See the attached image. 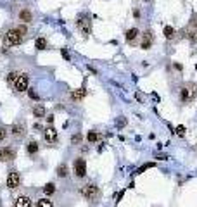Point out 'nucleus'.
Wrapping results in <instances>:
<instances>
[{"label":"nucleus","mask_w":197,"mask_h":207,"mask_svg":"<svg viewBox=\"0 0 197 207\" xmlns=\"http://www.w3.org/2000/svg\"><path fill=\"white\" fill-rule=\"evenodd\" d=\"M73 173L76 178H85L86 176V162L83 157H76L73 162Z\"/></svg>","instance_id":"obj_6"},{"label":"nucleus","mask_w":197,"mask_h":207,"mask_svg":"<svg viewBox=\"0 0 197 207\" xmlns=\"http://www.w3.org/2000/svg\"><path fill=\"white\" fill-rule=\"evenodd\" d=\"M80 195L83 197L85 200L97 202L100 198V188H99L95 183H85V185L80 188Z\"/></svg>","instance_id":"obj_2"},{"label":"nucleus","mask_w":197,"mask_h":207,"mask_svg":"<svg viewBox=\"0 0 197 207\" xmlns=\"http://www.w3.org/2000/svg\"><path fill=\"white\" fill-rule=\"evenodd\" d=\"M23 43V35L17 31L16 28H12L9 31L4 35V48H9V47H17Z\"/></svg>","instance_id":"obj_3"},{"label":"nucleus","mask_w":197,"mask_h":207,"mask_svg":"<svg viewBox=\"0 0 197 207\" xmlns=\"http://www.w3.org/2000/svg\"><path fill=\"white\" fill-rule=\"evenodd\" d=\"M28 97L31 98V100H40V97H38V93L35 91V88H28Z\"/></svg>","instance_id":"obj_25"},{"label":"nucleus","mask_w":197,"mask_h":207,"mask_svg":"<svg viewBox=\"0 0 197 207\" xmlns=\"http://www.w3.org/2000/svg\"><path fill=\"white\" fill-rule=\"evenodd\" d=\"M7 135H9V129L5 126H0V142H4L7 138Z\"/></svg>","instance_id":"obj_27"},{"label":"nucleus","mask_w":197,"mask_h":207,"mask_svg":"<svg viewBox=\"0 0 197 207\" xmlns=\"http://www.w3.org/2000/svg\"><path fill=\"white\" fill-rule=\"evenodd\" d=\"M55 174H57L59 178H68V176H69L68 164H66V162H61V164L57 166V169H55Z\"/></svg>","instance_id":"obj_18"},{"label":"nucleus","mask_w":197,"mask_h":207,"mask_svg":"<svg viewBox=\"0 0 197 207\" xmlns=\"http://www.w3.org/2000/svg\"><path fill=\"white\" fill-rule=\"evenodd\" d=\"M33 116L37 117V119H45V116H47V109H45L42 104H37V105L33 107Z\"/></svg>","instance_id":"obj_15"},{"label":"nucleus","mask_w":197,"mask_h":207,"mask_svg":"<svg viewBox=\"0 0 197 207\" xmlns=\"http://www.w3.org/2000/svg\"><path fill=\"white\" fill-rule=\"evenodd\" d=\"M149 167H154V162H149V164H144L142 167L139 169V173H144L145 169H149Z\"/></svg>","instance_id":"obj_32"},{"label":"nucleus","mask_w":197,"mask_h":207,"mask_svg":"<svg viewBox=\"0 0 197 207\" xmlns=\"http://www.w3.org/2000/svg\"><path fill=\"white\" fill-rule=\"evenodd\" d=\"M81 138H83V136H81V133H75V135L71 136V143H73V145L80 143V142H81Z\"/></svg>","instance_id":"obj_28"},{"label":"nucleus","mask_w":197,"mask_h":207,"mask_svg":"<svg viewBox=\"0 0 197 207\" xmlns=\"http://www.w3.org/2000/svg\"><path fill=\"white\" fill-rule=\"evenodd\" d=\"M145 2H149V0H145Z\"/></svg>","instance_id":"obj_36"},{"label":"nucleus","mask_w":197,"mask_h":207,"mask_svg":"<svg viewBox=\"0 0 197 207\" xmlns=\"http://www.w3.org/2000/svg\"><path fill=\"white\" fill-rule=\"evenodd\" d=\"M16 159V150L12 147H0V162H9Z\"/></svg>","instance_id":"obj_10"},{"label":"nucleus","mask_w":197,"mask_h":207,"mask_svg":"<svg viewBox=\"0 0 197 207\" xmlns=\"http://www.w3.org/2000/svg\"><path fill=\"white\" fill-rule=\"evenodd\" d=\"M175 133L178 135V136H183V135H185V126H181V124H180V126H176Z\"/></svg>","instance_id":"obj_29"},{"label":"nucleus","mask_w":197,"mask_h":207,"mask_svg":"<svg viewBox=\"0 0 197 207\" xmlns=\"http://www.w3.org/2000/svg\"><path fill=\"white\" fill-rule=\"evenodd\" d=\"M195 97H197V85H194V83H185V85L180 86L178 98H180L181 104H190Z\"/></svg>","instance_id":"obj_1"},{"label":"nucleus","mask_w":197,"mask_h":207,"mask_svg":"<svg viewBox=\"0 0 197 207\" xmlns=\"http://www.w3.org/2000/svg\"><path fill=\"white\" fill-rule=\"evenodd\" d=\"M35 48H37V50H45V48H47V38L38 36L37 40H35Z\"/></svg>","instance_id":"obj_19"},{"label":"nucleus","mask_w":197,"mask_h":207,"mask_svg":"<svg viewBox=\"0 0 197 207\" xmlns=\"http://www.w3.org/2000/svg\"><path fill=\"white\" fill-rule=\"evenodd\" d=\"M86 95V90H85V86H81V88H76V90L71 91V100H75V102H80L83 97Z\"/></svg>","instance_id":"obj_17"},{"label":"nucleus","mask_w":197,"mask_h":207,"mask_svg":"<svg viewBox=\"0 0 197 207\" xmlns=\"http://www.w3.org/2000/svg\"><path fill=\"white\" fill-rule=\"evenodd\" d=\"M5 185H7V188H9V190H16L17 186L21 185V174H19L16 169L9 171L7 180H5Z\"/></svg>","instance_id":"obj_7"},{"label":"nucleus","mask_w":197,"mask_h":207,"mask_svg":"<svg viewBox=\"0 0 197 207\" xmlns=\"http://www.w3.org/2000/svg\"><path fill=\"white\" fill-rule=\"evenodd\" d=\"M17 17H19V21H23L24 24H28V22L33 21V12L30 11V9H26V7H23L21 11L17 12Z\"/></svg>","instance_id":"obj_13"},{"label":"nucleus","mask_w":197,"mask_h":207,"mask_svg":"<svg viewBox=\"0 0 197 207\" xmlns=\"http://www.w3.org/2000/svg\"><path fill=\"white\" fill-rule=\"evenodd\" d=\"M14 90L19 91V93H23V91H28V88H30V74H26V73H21V74L17 76V80L14 81Z\"/></svg>","instance_id":"obj_5"},{"label":"nucleus","mask_w":197,"mask_h":207,"mask_svg":"<svg viewBox=\"0 0 197 207\" xmlns=\"http://www.w3.org/2000/svg\"><path fill=\"white\" fill-rule=\"evenodd\" d=\"M45 121H47L48 124H52V122H54V116H52V114H47V116H45Z\"/></svg>","instance_id":"obj_33"},{"label":"nucleus","mask_w":197,"mask_h":207,"mask_svg":"<svg viewBox=\"0 0 197 207\" xmlns=\"http://www.w3.org/2000/svg\"><path fill=\"white\" fill-rule=\"evenodd\" d=\"M163 35H164L166 40H173V38H175V35H176V31H175V28H173V26H164Z\"/></svg>","instance_id":"obj_20"},{"label":"nucleus","mask_w":197,"mask_h":207,"mask_svg":"<svg viewBox=\"0 0 197 207\" xmlns=\"http://www.w3.org/2000/svg\"><path fill=\"white\" fill-rule=\"evenodd\" d=\"M37 207H54V202L48 197H45V198H40L37 202Z\"/></svg>","instance_id":"obj_23"},{"label":"nucleus","mask_w":197,"mask_h":207,"mask_svg":"<svg viewBox=\"0 0 197 207\" xmlns=\"http://www.w3.org/2000/svg\"><path fill=\"white\" fill-rule=\"evenodd\" d=\"M187 38H188L192 43H197V29H192V31H188Z\"/></svg>","instance_id":"obj_26"},{"label":"nucleus","mask_w":197,"mask_h":207,"mask_svg":"<svg viewBox=\"0 0 197 207\" xmlns=\"http://www.w3.org/2000/svg\"><path fill=\"white\" fill-rule=\"evenodd\" d=\"M152 42H154V35H152V31H145L144 35H142L140 48H142V50H149V48L152 47Z\"/></svg>","instance_id":"obj_11"},{"label":"nucleus","mask_w":197,"mask_h":207,"mask_svg":"<svg viewBox=\"0 0 197 207\" xmlns=\"http://www.w3.org/2000/svg\"><path fill=\"white\" fill-rule=\"evenodd\" d=\"M76 28L81 31V35L83 36H88L92 33V21L90 17H88V14H81L78 19H76Z\"/></svg>","instance_id":"obj_4"},{"label":"nucleus","mask_w":197,"mask_h":207,"mask_svg":"<svg viewBox=\"0 0 197 207\" xmlns=\"http://www.w3.org/2000/svg\"><path fill=\"white\" fill-rule=\"evenodd\" d=\"M43 138H45V142H47L48 145H54L57 143L59 140V135H57V129L50 124V126H47L45 129H43Z\"/></svg>","instance_id":"obj_9"},{"label":"nucleus","mask_w":197,"mask_h":207,"mask_svg":"<svg viewBox=\"0 0 197 207\" xmlns=\"http://www.w3.org/2000/svg\"><path fill=\"white\" fill-rule=\"evenodd\" d=\"M61 53H62L64 59H68V60H69V53H68V50H66V48H62V50H61Z\"/></svg>","instance_id":"obj_34"},{"label":"nucleus","mask_w":197,"mask_h":207,"mask_svg":"<svg viewBox=\"0 0 197 207\" xmlns=\"http://www.w3.org/2000/svg\"><path fill=\"white\" fill-rule=\"evenodd\" d=\"M19 74H21L19 71H11V73L7 74V83H9V85H14V81L17 80V76Z\"/></svg>","instance_id":"obj_24"},{"label":"nucleus","mask_w":197,"mask_h":207,"mask_svg":"<svg viewBox=\"0 0 197 207\" xmlns=\"http://www.w3.org/2000/svg\"><path fill=\"white\" fill-rule=\"evenodd\" d=\"M16 29H17V31H19V33H21L23 36H24V35H26V33H28V28L24 26V24H17V26H16Z\"/></svg>","instance_id":"obj_30"},{"label":"nucleus","mask_w":197,"mask_h":207,"mask_svg":"<svg viewBox=\"0 0 197 207\" xmlns=\"http://www.w3.org/2000/svg\"><path fill=\"white\" fill-rule=\"evenodd\" d=\"M14 207H31V198L28 195H19L14 200Z\"/></svg>","instance_id":"obj_14"},{"label":"nucleus","mask_w":197,"mask_h":207,"mask_svg":"<svg viewBox=\"0 0 197 207\" xmlns=\"http://www.w3.org/2000/svg\"><path fill=\"white\" fill-rule=\"evenodd\" d=\"M116 126H118V128L126 126V119H125V117H121V119H118V121H116Z\"/></svg>","instance_id":"obj_31"},{"label":"nucleus","mask_w":197,"mask_h":207,"mask_svg":"<svg viewBox=\"0 0 197 207\" xmlns=\"http://www.w3.org/2000/svg\"><path fill=\"white\" fill-rule=\"evenodd\" d=\"M99 138H100V135H99L97 131H88V133H86V142H88V143H92V145L95 143Z\"/></svg>","instance_id":"obj_21"},{"label":"nucleus","mask_w":197,"mask_h":207,"mask_svg":"<svg viewBox=\"0 0 197 207\" xmlns=\"http://www.w3.org/2000/svg\"><path fill=\"white\" fill-rule=\"evenodd\" d=\"M140 36V31L137 29V28H130L126 33H125V38H126V43H130V45H133L137 40H139Z\"/></svg>","instance_id":"obj_12"},{"label":"nucleus","mask_w":197,"mask_h":207,"mask_svg":"<svg viewBox=\"0 0 197 207\" xmlns=\"http://www.w3.org/2000/svg\"><path fill=\"white\" fill-rule=\"evenodd\" d=\"M38 150H40V143L38 142H35V140H31V142H28V145H26V154L28 155H37L38 154Z\"/></svg>","instance_id":"obj_16"},{"label":"nucleus","mask_w":197,"mask_h":207,"mask_svg":"<svg viewBox=\"0 0 197 207\" xmlns=\"http://www.w3.org/2000/svg\"><path fill=\"white\" fill-rule=\"evenodd\" d=\"M192 26L197 28V14H194V19H192Z\"/></svg>","instance_id":"obj_35"},{"label":"nucleus","mask_w":197,"mask_h":207,"mask_svg":"<svg viewBox=\"0 0 197 207\" xmlns=\"http://www.w3.org/2000/svg\"><path fill=\"white\" fill-rule=\"evenodd\" d=\"M43 193H45V195H54V193H55V185H54L52 181H50V183H47V185L43 186Z\"/></svg>","instance_id":"obj_22"},{"label":"nucleus","mask_w":197,"mask_h":207,"mask_svg":"<svg viewBox=\"0 0 197 207\" xmlns=\"http://www.w3.org/2000/svg\"><path fill=\"white\" fill-rule=\"evenodd\" d=\"M9 133H11V136L16 138V140L24 138V135H26V126H24V122H14V124L11 126V129H9Z\"/></svg>","instance_id":"obj_8"}]
</instances>
